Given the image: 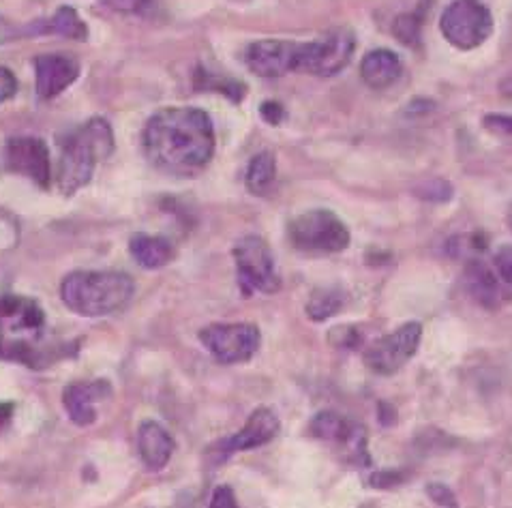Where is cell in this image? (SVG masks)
<instances>
[{
	"mask_svg": "<svg viewBox=\"0 0 512 508\" xmlns=\"http://www.w3.org/2000/svg\"><path fill=\"white\" fill-rule=\"evenodd\" d=\"M465 288H468L470 296L478 305H483L487 309L498 307L502 296L500 283L485 262L470 260L465 264Z\"/></svg>",
	"mask_w": 512,
	"mask_h": 508,
	"instance_id": "ffe728a7",
	"label": "cell"
},
{
	"mask_svg": "<svg viewBox=\"0 0 512 508\" xmlns=\"http://www.w3.org/2000/svg\"><path fill=\"white\" fill-rule=\"evenodd\" d=\"M138 448H140V457L144 461V466L150 472H159L168 466V461L172 459L176 442L170 436V431L163 425L155 421H146L140 425V431H138Z\"/></svg>",
	"mask_w": 512,
	"mask_h": 508,
	"instance_id": "2e32d148",
	"label": "cell"
},
{
	"mask_svg": "<svg viewBox=\"0 0 512 508\" xmlns=\"http://www.w3.org/2000/svg\"><path fill=\"white\" fill-rule=\"evenodd\" d=\"M20 37H24V28L15 26L5 16H0V46H5V43H11Z\"/></svg>",
	"mask_w": 512,
	"mask_h": 508,
	"instance_id": "e575fe53",
	"label": "cell"
},
{
	"mask_svg": "<svg viewBox=\"0 0 512 508\" xmlns=\"http://www.w3.org/2000/svg\"><path fill=\"white\" fill-rule=\"evenodd\" d=\"M279 429H281L279 416L270 408H258V410H253L249 421L245 423L243 429L236 433V436L217 444V451L223 457L240 453V451H251V448L268 444L277 436Z\"/></svg>",
	"mask_w": 512,
	"mask_h": 508,
	"instance_id": "4fadbf2b",
	"label": "cell"
},
{
	"mask_svg": "<svg viewBox=\"0 0 512 508\" xmlns=\"http://www.w3.org/2000/svg\"><path fill=\"white\" fill-rule=\"evenodd\" d=\"M330 341H333L335 346H341V348H358L360 346V333L356 331L354 326L335 328V331L330 333Z\"/></svg>",
	"mask_w": 512,
	"mask_h": 508,
	"instance_id": "f1b7e54d",
	"label": "cell"
},
{
	"mask_svg": "<svg viewBox=\"0 0 512 508\" xmlns=\"http://www.w3.org/2000/svg\"><path fill=\"white\" fill-rule=\"evenodd\" d=\"M427 493H429V498H431L433 502L442 504L444 508L457 506L455 496H453V491H450V489H448V487H444V485H440V483H433V485H429V487H427Z\"/></svg>",
	"mask_w": 512,
	"mask_h": 508,
	"instance_id": "836d02e7",
	"label": "cell"
},
{
	"mask_svg": "<svg viewBox=\"0 0 512 508\" xmlns=\"http://www.w3.org/2000/svg\"><path fill=\"white\" fill-rule=\"evenodd\" d=\"M493 264L498 275L512 286V245H502L493 256Z\"/></svg>",
	"mask_w": 512,
	"mask_h": 508,
	"instance_id": "4316f807",
	"label": "cell"
},
{
	"mask_svg": "<svg viewBox=\"0 0 512 508\" xmlns=\"http://www.w3.org/2000/svg\"><path fill=\"white\" fill-rule=\"evenodd\" d=\"M45 316L41 307L22 296L0 298V324L9 333H39L43 328Z\"/></svg>",
	"mask_w": 512,
	"mask_h": 508,
	"instance_id": "e0dca14e",
	"label": "cell"
},
{
	"mask_svg": "<svg viewBox=\"0 0 512 508\" xmlns=\"http://www.w3.org/2000/svg\"><path fill=\"white\" fill-rule=\"evenodd\" d=\"M99 3L118 13H140L150 0H99Z\"/></svg>",
	"mask_w": 512,
	"mask_h": 508,
	"instance_id": "1f68e13d",
	"label": "cell"
},
{
	"mask_svg": "<svg viewBox=\"0 0 512 508\" xmlns=\"http://www.w3.org/2000/svg\"><path fill=\"white\" fill-rule=\"evenodd\" d=\"M450 508H459V506H450Z\"/></svg>",
	"mask_w": 512,
	"mask_h": 508,
	"instance_id": "ab89813d",
	"label": "cell"
},
{
	"mask_svg": "<svg viewBox=\"0 0 512 508\" xmlns=\"http://www.w3.org/2000/svg\"><path fill=\"white\" fill-rule=\"evenodd\" d=\"M48 35H58L73 41H84L88 37V28L71 7H60L48 20Z\"/></svg>",
	"mask_w": 512,
	"mask_h": 508,
	"instance_id": "603a6c76",
	"label": "cell"
},
{
	"mask_svg": "<svg viewBox=\"0 0 512 508\" xmlns=\"http://www.w3.org/2000/svg\"><path fill=\"white\" fill-rule=\"evenodd\" d=\"M110 384L105 380H82L65 388L63 406L71 421L78 427H88L97 421V403L110 395Z\"/></svg>",
	"mask_w": 512,
	"mask_h": 508,
	"instance_id": "9a60e30c",
	"label": "cell"
},
{
	"mask_svg": "<svg viewBox=\"0 0 512 508\" xmlns=\"http://www.w3.org/2000/svg\"><path fill=\"white\" fill-rule=\"evenodd\" d=\"M429 110H433V103L429 99H414L408 106L410 114H427Z\"/></svg>",
	"mask_w": 512,
	"mask_h": 508,
	"instance_id": "8d00e7d4",
	"label": "cell"
},
{
	"mask_svg": "<svg viewBox=\"0 0 512 508\" xmlns=\"http://www.w3.org/2000/svg\"><path fill=\"white\" fill-rule=\"evenodd\" d=\"M135 292V283L120 271H75L60 283L65 305L84 318H103L125 309Z\"/></svg>",
	"mask_w": 512,
	"mask_h": 508,
	"instance_id": "7a4b0ae2",
	"label": "cell"
},
{
	"mask_svg": "<svg viewBox=\"0 0 512 508\" xmlns=\"http://www.w3.org/2000/svg\"><path fill=\"white\" fill-rule=\"evenodd\" d=\"M7 170L24 174L39 187H50V151L48 144L33 136H15L7 142Z\"/></svg>",
	"mask_w": 512,
	"mask_h": 508,
	"instance_id": "7c38bea8",
	"label": "cell"
},
{
	"mask_svg": "<svg viewBox=\"0 0 512 508\" xmlns=\"http://www.w3.org/2000/svg\"><path fill=\"white\" fill-rule=\"evenodd\" d=\"M208 508H240V506L234 498V491L228 485H219L213 493V500H210Z\"/></svg>",
	"mask_w": 512,
	"mask_h": 508,
	"instance_id": "d6a6232c",
	"label": "cell"
},
{
	"mask_svg": "<svg viewBox=\"0 0 512 508\" xmlns=\"http://www.w3.org/2000/svg\"><path fill=\"white\" fill-rule=\"evenodd\" d=\"M356 48V39L350 31H330L322 39L303 43L298 71L311 76L330 78L348 67Z\"/></svg>",
	"mask_w": 512,
	"mask_h": 508,
	"instance_id": "9c48e42d",
	"label": "cell"
},
{
	"mask_svg": "<svg viewBox=\"0 0 512 508\" xmlns=\"http://www.w3.org/2000/svg\"><path fill=\"white\" fill-rule=\"evenodd\" d=\"M260 114L264 116V121L270 123V125H279V123L283 121V118H285V110H283L281 103H277V101H266V103H262Z\"/></svg>",
	"mask_w": 512,
	"mask_h": 508,
	"instance_id": "d590c367",
	"label": "cell"
},
{
	"mask_svg": "<svg viewBox=\"0 0 512 508\" xmlns=\"http://www.w3.org/2000/svg\"><path fill=\"white\" fill-rule=\"evenodd\" d=\"M37 95L45 101L58 97L78 80L80 67L69 56L63 54H43L35 58Z\"/></svg>",
	"mask_w": 512,
	"mask_h": 508,
	"instance_id": "5bb4252c",
	"label": "cell"
},
{
	"mask_svg": "<svg viewBox=\"0 0 512 508\" xmlns=\"http://www.w3.org/2000/svg\"><path fill=\"white\" fill-rule=\"evenodd\" d=\"M483 125L487 131L495 133V136L512 138V116L508 114H487L483 118Z\"/></svg>",
	"mask_w": 512,
	"mask_h": 508,
	"instance_id": "83f0119b",
	"label": "cell"
},
{
	"mask_svg": "<svg viewBox=\"0 0 512 508\" xmlns=\"http://www.w3.org/2000/svg\"><path fill=\"white\" fill-rule=\"evenodd\" d=\"M200 341L219 363L234 365L249 361L258 352L262 335L260 328L251 322L210 324L200 331Z\"/></svg>",
	"mask_w": 512,
	"mask_h": 508,
	"instance_id": "52a82bcc",
	"label": "cell"
},
{
	"mask_svg": "<svg viewBox=\"0 0 512 508\" xmlns=\"http://www.w3.org/2000/svg\"><path fill=\"white\" fill-rule=\"evenodd\" d=\"M277 178V161L273 153H258L247 168V189L253 196H266Z\"/></svg>",
	"mask_w": 512,
	"mask_h": 508,
	"instance_id": "44dd1931",
	"label": "cell"
},
{
	"mask_svg": "<svg viewBox=\"0 0 512 508\" xmlns=\"http://www.w3.org/2000/svg\"><path fill=\"white\" fill-rule=\"evenodd\" d=\"M440 31L450 46L468 52L489 39L493 16L483 0H455L444 11Z\"/></svg>",
	"mask_w": 512,
	"mask_h": 508,
	"instance_id": "5b68a950",
	"label": "cell"
},
{
	"mask_svg": "<svg viewBox=\"0 0 512 508\" xmlns=\"http://www.w3.org/2000/svg\"><path fill=\"white\" fill-rule=\"evenodd\" d=\"M508 226H510V230H512V208H510V215H508Z\"/></svg>",
	"mask_w": 512,
	"mask_h": 508,
	"instance_id": "f35d334b",
	"label": "cell"
},
{
	"mask_svg": "<svg viewBox=\"0 0 512 508\" xmlns=\"http://www.w3.org/2000/svg\"><path fill=\"white\" fill-rule=\"evenodd\" d=\"M309 433L318 440L337 444L345 459L352 463H360V466H369L371 463V457L367 453V433L363 427L352 423L350 418L324 410L311 421Z\"/></svg>",
	"mask_w": 512,
	"mask_h": 508,
	"instance_id": "30bf717a",
	"label": "cell"
},
{
	"mask_svg": "<svg viewBox=\"0 0 512 508\" xmlns=\"http://www.w3.org/2000/svg\"><path fill=\"white\" fill-rule=\"evenodd\" d=\"M345 305V296L339 288H320L315 290L307 303V316L313 322H324L337 316Z\"/></svg>",
	"mask_w": 512,
	"mask_h": 508,
	"instance_id": "7402d4cb",
	"label": "cell"
},
{
	"mask_svg": "<svg viewBox=\"0 0 512 508\" xmlns=\"http://www.w3.org/2000/svg\"><path fill=\"white\" fill-rule=\"evenodd\" d=\"M290 243L303 253H339L350 245V230L330 211L318 208L298 215L288 226Z\"/></svg>",
	"mask_w": 512,
	"mask_h": 508,
	"instance_id": "277c9868",
	"label": "cell"
},
{
	"mask_svg": "<svg viewBox=\"0 0 512 508\" xmlns=\"http://www.w3.org/2000/svg\"><path fill=\"white\" fill-rule=\"evenodd\" d=\"M423 337L420 322H405L395 333L373 341L365 350V365L378 376H393L416 354Z\"/></svg>",
	"mask_w": 512,
	"mask_h": 508,
	"instance_id": "ba28073f",
	"label": "cell"
},
{
	"mask_svg": "<svg viewBox=\"0 0 512 508\" xmlns=\"http://www.w3.org/2000/svg\"><path fill=\"white\" fill-rule=\"evenodd\" d=\"M144 151L153 166L174 176H193L215 153L213 121L198 108H165L144 127Z\"/></svg>",
	"mask_w": 512,
	"mask_h": 508,
	"instance_id": "6da1fadb",
	"label": "cell"
},
{
	"mask_svg": "<svg viewBox=\"0 0 512 508\" xmlns=\"http://www.w3.org/2000/svg\"><path fill=\"white\" fill-rule=\"evenodd\" d=\"M234 260L238 268V283L245 294L279 292L281 279L277 275L273 251L262 236L240 238L234 247Z\"/></svg>",
	"mask_w": 512,
	"mask_h": 508,
	"instance_id": "8992f818",
	"label": "cell"
},
{
	"mask_svg": "<svg viewBox=\"0 0 512 508\" xmlns=\"http://www.w3.org/2000/svg\"><path fill=\"white\" fill-rule=\"evenodd\" d=\"M420 28H423V7L414 13H401L393 24L395 37L410 48H420Z\"/></svg>",
	"mask_w": 512,
	"mask_h": 508,
	"instance_id": "cb8c5ba5",
	"label": "cell"
},
{
	"mask_svg": "<svg viewBox=\"0 0 512 508\" xmlns=\"http://www.w3.org/2000/svg\"><path fill=\"white\" fill-rule=\"evenodd\" d=\"M13 416V403H5L0 401V429H3Z\"/></svg>",
	"mask_w": 512,
	"mask_h": 508,
	"instance_id": "74e56055",
	"label": "cell"
},
{
	"mask_svg": "<svg viewBox=\"0 0 512 508\" xmlns=\"http://www.w3.org/2000/svg\"><path fill=\"white\" fill-rule=\"evenodd\" d=\"M129 251L135 262L142 268H150V271L168 266L176 256L170 238L155 234H135L129 243Z\"/></svg>",
	"mask_w": 512,
	"mask_h": 508,
	"instance_id": "d6986e66",
	"label": "cell"
},
{
	"mask_svg": "<svg viewBox=\"0 0 512 508\" xmlns=\"http://www.w3.org/2000/svg\"><path fill=\"white\" fill-rule=\"evenodd\" d=\"M114 151V133L110 123L103 116L90 118L86 125L63 144V155H60L56 183L65 196H73L90 183L95 174V166Z\"/></svg>",
	"mask_w": 512,
	"mask_h": 508,
	"instance_id": "3957f363",
	"label": "cell"
},
{
	"mask_svg": "<svg viewBox=\"0 0 512 508\" xmlns=\"http://www.w3.org/2000/svg\"><path fill=\"white\" fill-rule=\"evenodd\" d=\"M303 43L264 39L255 41L247 50V65L260 78H283L290 71H298Z\"/></svg>",
	"mask_w": 512,
	"mask_h": 508,
	"instance_id": "8fae6325",
	"label": "cell"
},
{
	"mask_svg": "<svg viewBox=\"0 0 512 508\" xmlns=\"http://www.w3.org/2000/svg\"><path fill=\"white\" fill-rule=\"evenodd\" d=\"M416 196L425 202H435V204H444L450 198H453V185L448 181H442V178H433V181H427L423 185H418L414 189Z\"/></svg>",
	"mask_w": 512,
	"mask_h": 508,
	"instance_id": "484cf974",
	"label": "cell"
},
{
	"mask_svg": "<svg viewBox=\"0 0 512 508\" xmlns=\"http://www.w3.org/2000/svg\"><path fill=\"white\" fill-rule=\"evenodd\" d=\"M18 93V80L7 67H0V103H5Z\"/></svg>",
	"mask_w": 512,
	"mask_h": 508,
	"instance_id": "4dcf8cb0",
	"label": "cell"
},
{
	"mask_svg": "<svg viewBox=\"0 0 512 508\" xmlns=\"http://www.w3.org/2000/svg\"><path fill=\"white\" fill-rule=\"evenodd\" d=\"M401 73L403 63L399 54L386 48L369 52L363 58V63H360V76H363L365 84L371 88H378V91L393 86L401 78Z\"/></svg>",
	"mask_w": 512,
	"mask_h": 508,
	"instance_id": "ac0fdd59",
	"label": "cell"
},
{
	"mask_svg": "<svg viewBox=\"0 0 512 508\" xmlns=\"http://www.w3.org/2000/svg\"><path fill=\"white\" fill-rule=\"evenodd\" d=\"M195 88H200V91H219V93H223L225 97H230L236 103L243 99V95L247 91V88L240 82L210 76V73L204 71V69H200L198 78H195Z\"/></svg>",
	"mask_w": 512,
	"mask_h": 508,
	"instance_id": "d4e9b609",
	"label": "cell"
},
{
	"mask_svg": "<svg viewBox=\"0 0 512 508\" xmlns=\"http://www.w3.org/2000/svg\"><path fill=\"white\" fill-rule=\"evenodd\" d=\"M405 472H399V470H386V472H378V474H373L371 476V481H369V485L371 487H378V489H386V487H395V485H399V483H403L405 481Z\"/></svg>",
	"mask_w": 512,
	"mask_h": 508,
	"instance_id": "f546056e",
	"label": "cell"
}]
</instances>
